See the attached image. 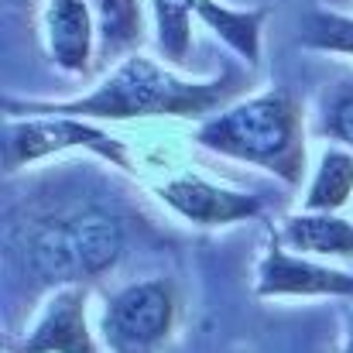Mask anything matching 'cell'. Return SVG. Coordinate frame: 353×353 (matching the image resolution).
Wrapping results in <instances>:
<instances>
[{"mask_svg": "<svg viewBox=\"0 0 353 353\" xmlns=\"http://www.w3.org/2000/svg\"><path fill=\"white\" fill-rule=\"evenodd\" d=\"M7 353H100L97 333L90 330V288H55L34 326L17 343H7Z\"/></svg>", "mask_w": 353, "mask_h": 353, "instance_id": "6", "label": "cell"}, {"mask_svg": "<svg viewBox=\"0 0 353 353\" xmlns=\"http://www.w3.org/2000/svg\"><path fill=\"white\" fill-rule=\"evenodd\" d=\"M72 247H76V264H79V281H97L107 271L117 268L123 257V230L114 216L100 210H83L69 216Z\"/></svg>", "mask_w": 353, "mask_h": 353, "instance_id": "11", "label": "cell"}, {"mask_svg": "<svg viewBox=\"0 0 353 353\" xmlns=\"http://www.w3.org/2000/svg\"><path fill=\"white\" fill-rule=\"evenodd\" d=\"M274 236L302 254V257H340V261H353V223L343 220L340 213H295L285 216Z\"/></svg>", "mask_w": 353, "mask_h": 353, "instance_id": "10", "label": "cell"}, {"mask_svg": "<svg viewBox=\"0 0 353 353\" xmlns=\"http://www.w3.org/2000/svg\"><path fill=\"white\" fill-rule=\"evenodd\" d=\"M196 14L206 21L210 31H216V38H223L236 55L254 69L261 65V34H264V21H268V7H250V10H236L216 0H199Z\"/></svg>", "mask_w": 353, "mask_h": 353, "instance_id": "12", "label": "cell"}, {"mask_svg": "<svg viewBox=\"0 0 353 353\" xmlns=\"http://www.w3.org/2000/svg\"><path fill=\"white\" fill-rule=\"evenodd\" d=\"M97 14L90 0H48L45 38L52 62L69 76H90L93 69V34Z\"/></svg>", "mask_w": 353, "mask_h": 353, "instance_id": "8", "label": "cell"}, {"mask_svg": "<svg viewBox=\"0 0 353 353\" xmlns=\"http://www.w3.org/2000/svg\"><path fill=\"white\" fill-rule=\"evenodd\" d=\"M257 299H353V274L288 250L271 234L254 278Z\"/></svg>", "mask_w": 353, "mask_h": 353, "instance_id": "5", "label": "cell"}, {"mask_svg": "<svg viewBox=\"0 0 353 353\" xmlns=\"http://www.w3.org/2000/svg\"><path fill=\"white\" fill-rule=\"evenodd\" d=\"M323 130L330 137H336L340 144L353 148V86L340 90L330 107H326V120H323Z\"/></svg>", "mask_w": 353, "mask_h": 353, "instance_id": "17", "label": "cell"}, {"mask_svg": "<svg viewBox=\"0 0 353 353\" xmlns=\"http://www.w3.org/2000/svg\"><path fill=\"white\" fill-rule=\"evenodd\" d=\"M353 196V151L347 148H326L319 158V168L305 189L302 210L309 213H340Z\"/></svg>", "mask_w": 353, "mask_h": 353, "instance_id": "13", "label": "cell"}, {"mask_svg": "<svg viewBox=\"0 0 353 353\" xmlns=\"http://www.w3.org/2000/svg\"><path fill=\"white\" fill-rule=\"evenodd\" d=\"M192 10L196 7L185 0H151L158 48L175 65H182L189 59V48H192Z\"/></svg>", "mask_w": 353, "mask_h": 353, "instance_id": "15", "label": "cell"}, {"mask_svg": "<svg viewBox=\"0 0 353 353\" xmlns=\"http://www.w3.org/2000/svg\"><path fill=\"white\" fill-rule=\"evenodd\" d=\"M247 76L227 65L223 76L196 83L182 79L172 69L158 65L154 59L134 52L120 59L117 69L86 97L41 103V100H7V117L24 114H62L79 120H148V117H182V120H210L230 107L236 93L243 90Z\"/></svg>", "mask_w": 353, "mask_h": 353, "instance_id": "1", "label": "cell"}, {"mask_svg": "<svg viewBox=\"0 0 353 353\" xmlns=\"http://www.w3.org/2000/svg\"><path fill=\"white\" fill-rule=\"evenodd\" d=\"M179 326V288L172 278L130 281L107 295L100 340L110 353H161Z\"/></svg>", "mask_w": 353, "mask_h": 353, "instance_id": "3", "label": "cell"}, {"mask_svg": "<svg viewBox=\"0 0 353 353\" xmlns=\"http://www.w3.org/2000/svg\"><path fill=\"white\" fill-rule=\"evenodd\" d=\"M97 34H100V59H117L130 45L141 41V0H93Z\"/></svg>", "mask_w": 353, "mask_h": 353, "instance_id": "14", "label": "cell"}, {"mask_svg": "<svg viewBox=\"0 0 353 353\" xmlns=\"http://www.w3.org/2000/svg\"><path fill=\"white\" fill-rule=\"evenodd\" d=\"M340 353H353V326H350V333H347V340H343V347H340Z\"/></svg>", "mask_w": 353, "mask_h": 353, "instance_id": "18", "label": "cell"}, {"mask_svg": "<svg viewBox=\"0 0 353 353\" xmlns=\"http://www.w3.org/2000/svg\"><path fill=\"white\" fill-rule=\"evenodd\" d=\"M24 264L45 285H55V288L83 285L79 281V264H76V247H72V230H69V216L41 220V223L28 227V234H24Z\"/></svg>", "mask_w": 353, "mask_h": 353, "instance_id": "9", "label": "cell"}, {"mask_svg": "<svg viewBox=\"0 0 353 353\" xmlns=\"http://www.w3.org/2000/svg\"><path fill=\"white\" fill-rule=\"evenodd\" d=\"M196 144L213 154L257 165L285 185H299L305 175L302 100L292 90H264L243 103H230L199 123Z\"/></svg>", "mask_w": 353, "mask_h": 353, "instance_id": "2", "label": "cell"}, {"mask_svg": "<svg viewBox=\"0 0 353 353\" xmlns=\"http://www.w3.org/2000/svg\"><path fill=\"white\" fill-rule=\"evenodd\" d=\"M93 151L103 161L117 165L123 172H134L130 154L114 134L103 127L79 117H62V114H24V117H7V141H3V165L7 172H17L24 165H34L48 154L62 151Z\"/></svg>", "mask_w": 353, "mask_h": 353, "instance_id": "4", "label": "cell"}, {"mask_svg": "<svg viewBox=\"0 0 353 353\" xmlns=\"http://www.w3.org/2000/svg\"><path fill=\"white\" fill-rule=\"evenodd\" d=\"M299 45L316 48V52H343V55H353V17L333 14V10H312L302 21Z\"/></svg>", "mask_w": 353, "mask_h": 353, "instance_id": "16", "label": "cell"}, {"mask_svg": "<svg viewBox=\"0 0 353 353\" xmlns=\"http://www.w3.org/2000/svg\"><path fill=\"white\" fill-rule=\"evenodd\" d=\"M154 192H158V199H161L175 216H182L185 223L203 227V230L234 227V223L254 220V216L261 213V199H257V196L227 189V185L210 182V179H203V175H196V172L172 175V179H165Z\"/></svg>", "mask_w": 353, "mask_h": 353, "instance_id": "7", "label": "cell"}]
</instances>
